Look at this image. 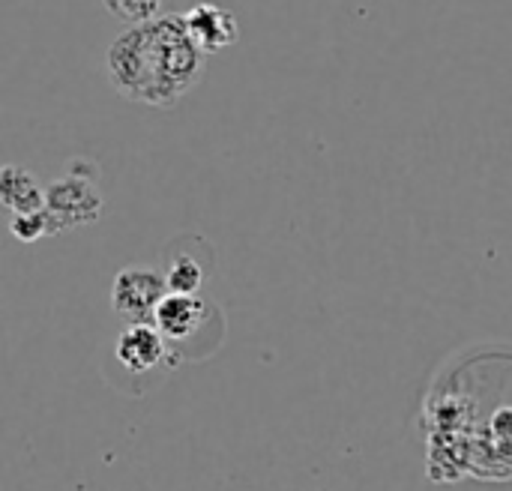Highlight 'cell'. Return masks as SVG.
<instances>
[{"instance_id": "cell-1", "label": "cell", "mask_w": 512, "mask_h": 491, "mask_svg": "<svg viewBox=\"0 0 512 491\" xmlns=\"http://www.w3.org/2000/svg\"><path fill=\"white\" fill-rule=\"evenodd\" d=\"M204 57L183 15H159L123 30L111 42L105 72L123 99L171 108L201 81Z\"/></svg>"}, {"instance_id": "cell-2", "label": "cell", "mask_w": 512, "mask_h": 491, "mask_svg": "<svg viewBox=\"0 0 512 491\" xmlns=\"http://www.w3.org/2000/svg\"><path fill=\"white\" fill-rule=\"evenodd\" d=\"M168 282L153 267H123L111 285V306L129 324H153L162 300L168 297Z\"/></svg>"}, {"instance_id": "cell-3", "label": "cell", "mask_w": 512, "mask_h": 491, "mask_svg": "<svg viewBox=\"0 0 512 491\" xmlns=\"http://www.w3.org/2000/svg\"><path fill=\"white\" fill-rule=\"evenodd\" d=\"M45 210L54 216L60 231L96 222L102 213V195L93 174H78V168H72L66 177L54 180L45 192Z\"/></svg>"}, {"instance_id": "cell-4", "label": "cell", "mask_w": 512, "mask_h": 491, "mask_svg": "<svg viewBox=\"0 0 512 491\" xmlns=\"http://www.w3.org/2000/svg\"><path fill=\"white\" fill-rule=\"evenodd\" d=\"M186 27L195 39V45L204 51V54H216V51H225L228 45L237 42L240 36V21L231 9L219 6V3H198L192 6L186 15Z\"/></svg>"}, {"instance_id": "cell-5", "label": "cell", "mask_w": 512, "mask_h": 491, "mask_svg": "<svg viewBox=\"0 0 512 491\" xmlns=\"http://www.w3.org/2000/svg\"><path fill=\"white\" fill-rule=\"evenodd\" d=\"M117 360L129 372H150L168 360V339L156 324H129L117 339Z\"/></svg>"}, {"instance_id": "cell-6", "label": "cell", "mask_w": 512, "mask_h": 491, "mask_svg": "<svg viewBox=\"0 0 512 491\" xmlns=\"http://www.w3.org/2000/svg\"><path fill=\"white\" fill-rule=\"evenodd\" d=\"M207 318V303L198 294H168L153 318V324L159 327V333L168 342H183L189 339L201 321Z\"/></svg>"}, {"instance_id": "cell-7", "label": "cell", "mask_w": 512, "mask_h": 491, "mask_svg": "<svg viewBox=\"0 0 512 491\" xmlns=\"http://www.w3.org/2000/svg\"><path fill=\"white\" fill-rule=\"evenodd\" d=\"M0 198L12 210V216H27L45 210V192L39 189L36 177L24 168L6 165L0 177Z\"/></svg>"}, {"instance_id": "cell-8", "label": "cell", "mask_w": 512, "mask_h": 491, "mask_svg": "<svg viewBox=\"0 0 512 491\" xmlns=\"http://www.w3.org/2000/svg\"><path fill=\"white\" fill-rule=\"evenodd\" d=\"M165 282L171 294H198L204 282V267L192 255H177L165 270Z\"/></svg>"}, {"instance_id": "cell-9", "label": "cell", "mask_w": 512, "mask_h": 491, "mask_svg": "<svg viewBox=\"0 0 512 491\" xmlns=\"http://www.w3.org/2000/svg\"><path fill=\"white\" fill-rule=\"evenodd\" d=\"M12 234L24 243H36L42 240L45 234H57V222L48 210H39V213H27V216H12Z\"/></svg>"}, {"instance_id": "cell-10", "label": "cell", "mask_w": 512, "mask_h": 491, "mask_svg": "<svg viewBox=\"0 0 512 491\" xmlns=\"http://www.w3.org/2000/svg\"><path fill=\"white\" fill-rule=\"evenodd\" d=\"M108 6L111 15L129 21L132 27L135 24H147V21H156L159 18V9H162V0H102Z\"/></svg>"}]
</instances>
